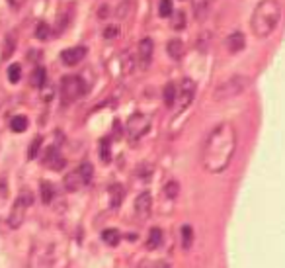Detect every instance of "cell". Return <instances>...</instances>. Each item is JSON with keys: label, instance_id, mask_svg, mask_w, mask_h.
Listing matches in <instances>:
<instances>
[{"label": "cell", "instance_id": "6da1fadb", "mask_svg": "<svg viewBox=\"0 0 285 268\" xmlns=\"http://www.w3.org/2000/svg\"><path fill=\"white\" fill-rule=\"evenodd\" d=\"M236 151V129L233 124L225 122L213 128L201 153V163L203 168L211 174H219L229 168Z\"/></svg>", "mask_w": 285, "mask_h": 268}, {"label": "cell", "instance_id": "7a4b0ae2", "mask_svg": "<svg viewBox=\"0 0 285 268\" xmlns=\"http://www.w3.org/2000/svg\"><path fill=\"white\" fill-rule=\"evenodd\" d=\"M281 18V6L277 0H262L254 8L250 18V27L256 38H268L279 24Z\"/></svg>", "mask_w": 285, "mask_h": 268}, {"label": "cell", "instance_id": "3957f363", "mask_svg": "<svg viewBox=\"0 0 285 268\" xmlns=\"http://www.w3.org/2000/svg\"><path fill=\"white\" fill-rule=\"evenodd\" d=\"M248 80L246 77H240V75H236V77L229 78V80H225L221 82L217 90H215V100H229V98H235L238 94H242L248 86Z\"/></svg>", "mask_w": 285, "mask_h": 268}, {"label": "cell", "instance_id": "277c9868", "mask_svg": "<svg viewBox=\"0 0 285 268\" xmlns=\"http://www.w3.org/2000/svg\"><path fill=\"white\" fill-rule=\"evenodd\" d=\"M31 204H34L31 192H27V190L20 192V196H18V200H16V204H14V207H12V212H10V219H8L10 227H20V225L24 223L25 212H27V207Z\"/></svg>", "mask_w": 285, "mask_h": 268}, {"label": "cell", "instance_id": "5b68a950", "mask_svg": "<svg viewBox=\"0 0 285 268\" xmlns=\"http://www.w3.org/2000/svg\"><path fill=\"white\" fill-rule=\"evenodd\" d=\"M150 129V117L141 112H135L127 120V137L131 143L139 141Z\"/></svg>", "mask_w": 285, "mask_h": 268}, {"label": "cell", "instance_id": "8992f818", "mask_svg": "<svg viewBox=\"0 0 285 268\" xmlns=\"http://www.w3.org/2000/svg\"><path fill=\"white\" fill-rule=\"evenodd\" d=\"M84 92H86V84H84V80L80 77H76V75H69V77L62 78L61 82V94L65 100H69V102H73V100H78L80 96H84Z\"/></svg>", "mask_w": 285, "mask_h": 268}, {"label": "cell", "instance_id": "52a82bcc", "mask_svg": "<svg viewBox=\"0 0 285 268\" xmlns=\"http://www.w3.org/2000/svg\"><path fill=\"white\" fill-rule=\"evenodd\" d=\"M196 96V82L192 78H184L180 82V88H178V98H176V104H178V112L186 110L187 106L192 104Z\"/></svg>", "mask_w": 285, "mask_h": 268}, {"label": "cell", "instance_id": "ba28073f", "mask_svg": "<svg viewBox=\"0 0 285 268\" xmlns=\"http://www.w3.org/2000/svg\"><path fill=\"white\" fill-rule=\"evenodd\" d=\"M152 51H154V45H152V39L145 38L139 41L137 45V65L141 69H147L150 65V59H152Z\"/></svg>", "mask_w": 285, "mask_h": 268}, {"label": "cell", "instance_id": "9c48e42d", "mask_svg": "<svg viewBox=\"0 0 285 268\" xmlns=\"http://www.w3.org/2000/svg\"><path fill=\"white\" fill-rule=\"evenodd\" d=\"M150 210H152V196L149 192H141L135 200V214L139 219H145L150 216Z\"/></svg>", "mask_w": 285, "mask_h": 268}, {"label": "cell", "instance_id": "30bf717a", "mask_svg": "<svg viewBox=\"0 0 285 268\" xmlns=\"http://www.w3.org/2000/svg\"><path fill=\"white\" fill-rule=\"evenodd\" d=\"M86 57V47H69V49H65V51L61 53V61L67 67H75V65H78L82 59Z\"/></svg>", "mask_w": 285, "mask_h": 268}, {"label": "cell", "instance_id": "8fae6325", "mask_svg": "<svg viewBox=\"0 0 285 268\" xmlns=\"http://www.w3.org/2000/svg\"><path fill=\"white\" fill-rule=\"evenodd\" d=\"M43 165L51 168V170H61L65 166V159L62 155L57 151V147H47L45 149V155H43Z\"/></svg>", "mask_w": 285, "mask_h": 268}, {"label": "cell", "instance_id": "7c38bea8", "mask_svg": "<svg viewBox=\"0 0 285 268\" xmlns=\"http://www.w3.org/2000/svg\"><path fill=\"white\" fill-rule=\"evenodd\" d=\"M192 8H194V16L198 22H203L211 10V0H192Z\"/></svg>", "mask_w": 285, "mask_h": 268}, {"label": "cell", "instance_id": "4fadbf2b", "mask_svg": "<svg viewBox=\"0 0 285 268\" xmlns=\"http://www.w3.org/2000/svg\"><path fill=\"white\" fill-rule=\"evenodd\" d=\"M244 45H246V39H244V34H240V32H235V34H231L227 38V49L231 53L242 51Z\"/></svg>", "mask_w": 285, "mask_h": 268}, {"label": "cell", "instance_id": "5bb4252c", "mask_svg": "<svg viewBox=\"0 0 285 268\" xmlns=\"http://www.w3.org/2000/svg\"><path fill=\"white\" fill-rule=\"evenodd\" d=\"M82 186H86V184H84V180H82V176H80V172H78V170H75V172H69V174L65 176V188H67L69 192L80 190Z\"/></svg>", "mask_w": 285, "mask_h": 268}, {"label": "cell", "instance_id": "9a60e30c", "mask_svg": "<svg viewBox=\"0 0 285 268\" xmlns=\"http://www.w3.org/2000/svg\"><path fill=\"white\" fill-rule=\"evenodd\" d=\"M29 82H31V86H36V88L45 86V82H47V71H45L43 67H36L34 73H31V77H29Z\"/></svg>", "mask_w": 285, "mask_h": 268}, {"label": "cell", "instance_id": "2e32d148", "mask_svg": "<svg viewBox=\"0 0 285 268\" xmlns=\"http://www.w3.org/2000/svg\"><path fill=\"white\" fill-rule=\"evenodd\" d=\"M166 51H168V55L172 57L174 61H178V59H182V55H184V43H182L180 39H170L168 45H166Z\"/></svg>", "mask_w": 285, "mask_h": 268}, {"label": "cell", "instance_id": "e0dca14e", "mask_svg": "<svg viewBox=\"0 0 285 268\" xmlns=\"http://www.w3.org/2000/svg\"><path fill=\"white\" fill-rule=\"evenodd\" d=\"M162 245V231L159 227H152L149 231V237H147V249H159Z\"/></svg>", "mask_w": 285, "mask_h": 268}, {"label": "cell", "instance_id": "ac0fdd59", "mask_svg": "<svg viewBox=\"0 0 285 268\" xmlns=\"http://www.w3.org/2000/svg\"><path fill=\"white\" fill-rule=\"evenodd\" d=\"M176 98H178V88H176L174 82H168V84L164 86V104L170 108V106L176 104Z\"/></svg>", "mask_w": 285, "mask_h": 268}, {"label": "cell", "instance_id": "d6986e66", "mask_svg": "<svg viewBox=\"0 0 285 268\" xmlns=\"http://www.w3.org/2000/svg\"><path fill=\"white\" fill-rule=\"evenodd\" d=\"M102 239H104L106 245L115 247V245H119V241H121V233H119L117 229H106L104 233H102Z\"/></svg>", "mask_w": 285, "mask_h": 268}, {"label": "cell", "instance_id": "ffe728a7", "mask_svg": "<svg viewBox=\"0 0 285 268\" xmlns=\"http://www.w3.org/2000/svg\"><path fill=\"white\" fill-rule=\"evenodd\" d=\"M110 196H112V207H119L121 200H123V186L121 184H113L110 188Z\"/></svg>", "mask_w": 285, "mask_h": 268}, {"label": "cell", "instance_id": "44dd1931", "mask_svg": "<svg viewBox=\"0 0 285 268\" xmlns=\"http://www.w3.org/2000/svg\"><path fill=\"white\" fill-rule=\"evenodd\" d=\"M10 128L16 133H24L25 129H27V117L25 115H14L12 122H10Z\"/></svg>", "mask_w": 285, "mask_h": 268}, {"label": "cell", "instance_id": "7402d4cb", "mask_svg": "<svg viewBox=\"0 0 285 268\" xmlns=\"http://www.w3.org/2000/svg\"><path fill=\"white\" fill-rule=\"evenodd\" d=\"M53 196H55V188H53V184L47 182V180H43V182H41V200H43L45 204H49L51 200H53Z\"/></svg>", "mask_w": 285, "mask_h": 268}, {"label": "cell", "instance_id": "603a6c76", "mask_svg": "<svg viewBox=\"0 0 285 268\" xmlns=\"http://www.w3.org/2000/svg\"><path fill=\"white\" fill-rule=\"evenodd\" d=\"M170 18H172L174 29H184V27H186V12H184V10H176Z\"/></svg>", "mask_w": 285, "mask_h": 268}, {"label": "cell", "instance_id": "cb8c5ba5", "mask_svg": "<svg viewBox=\"0 0 285 268\" xmlns=\"http://www.w3.org/2000/svg\"><path fill=\"white\" fill-rule=\"evenodd\" d=\"M100 159H102V163L112 161V149H110V141L108 139L100 141Z\"/></svg>", "mask_w": 285, "mask_h": 268}, {"label": "cell", "instance_id": "d4e9b609", "mask_svg": "<svg viewBox=\"0 0 285 268\" xmlns=\"http://www.w3.org/2000/svg\"><path fill=\"white\" fill-rule=\"evenodd\" d=\"M78 172H80V176L84 180V184H90L92 176H94V166L90 165V163H82V165L78 166Z\"/></svg>", "mask_w": 285, "mask_h": 268}, {"label": "cell", "instance_id": "484cf974", "mask_svg": "<svg viewBox=\"0 0 285 268\" xmlns=\"http://www.w3.org/2000/svg\"><path fill=\"white\" fill-rule=\"evenodd\" d=\"M192 243H194V229H192L189 225H184V227H182V247H184V249H189Z\"/></svg>", "mask_w": 285, "mask_h": 268}, {"label": "cell", "instance_id": "4316f807", "mask_svg": "<svg viewBox=\"0 0 285 268\" xmlns=\"http://www.w3.org/2000/svg\"><path fill=\"white\" fill-rule=\"evenodd\" d=\"M159 14H161L162 18H170L174 14L172 0H161V2H159Z\"/></svg>", "mask_w": 285, "mask_h": 268}, {"label": "cell", "instance_id": "83f0119b", "mask_svg": "<svg viewBox=\"0 0 285 268\" xmlns=\"http://www.w3.org/2000/svg\"><path fill=\"white\" fill-rule=\"evenodd\" d=\"M20 78H22V67L18 63L10 65V67H8V80H10V82H18Z\"/></svg>", "mask_w": 285, "mask_h": 268}, {"label": "cell", "instance_id": "f1b7e54d", "mask_svg": "<svg viewBox=\"0 0 285 268\" xmlns=\"http://www.w3.org/2000/svg\"><path fill=\"white\" fill-rule=\"evenodd\" d=\"M178 192H180V186H178V182H176V180H170V182L164 186V194H166L168 198H176V196H178Z\"/></svg>", "mask_w": 285, "mask_h": 268}, {"label": "cell", "instance_id": "f546056e", "mask_svg": "<svg viewBox=\"0 0 285 268\" xmlns=\"http://www.w3.org/2000/svg\"><path fill=\"white\" fill-rule=\"evenodd\" d=\"M51 34V27L45 24V22H41V24H38V27H36V38L38 39H47Z\"/></svg>", "mask_w": 285, "mask_h": 268}, {"label": "cell", "instance_id": "4dcf8cb0", "mask_svg": "<svg viewBox=\"0 0 285 268\" xmlns=\"http://www.w3.org/2000/svg\"><path fill=\"white\" fill-rule=\"evenodd\" d=\"M41 143H43V139L41 137H36V139L31 141V145H29V151H27V157L29 159H36L39 153V149H41Z\"/></svg>", "mask_w": 285, "mask_h": 268}, {"label": "cell", "instance_id": "1f68e13d", "mask_svg": "<svg viewBox=\"0 0 285 268\" xmlns=\"http://www.w3.org/2000/svg\"><path fill=\"white\" fill-rule=\"evenodd\" d=\"M117 34H119V27L117 26H108L106 29H104V38L106 39H113Z\"/></svg>", "mask_w": 285, "mask_h": 268}, {"label": "cell", "instance_id": "d6a6232c", "mask_svg": "<svg viewBox=\"0 0 285 268\" xmlns=\"http://www.w3.org/2000/svg\"><path fill=\"white\" fill-rule=\"evenodd\" d=\"M8 2L12 4L14 8H18V6H22V2H24V0H8Z\"/></svg>", "mask_w": 285, "mask_h": 268}, {"label": "cell", "instance_id": "836d02e7", "mask_svg": "<svg viewBox=\"0 0 285 268\" xmlns=\"http://www.w3.org/2000/svg\"><path fill=\"white\" fill-rule=\"evenodd\" d=\"M161 268H170V266H161Z\"/></svg>", "mask_w": 285, "mask_h": 268}]
</instances>
